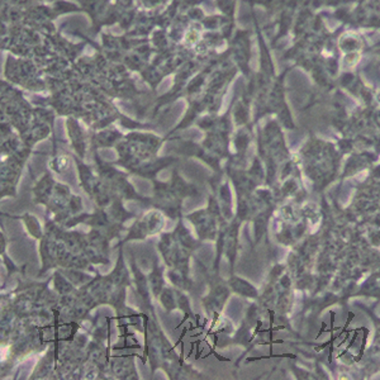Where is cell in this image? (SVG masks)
<instances>
[{"instance_id": "1", "label": "cell", "mask_w": 380, "mask_h": 380, "mask_svg": "<svg viewBox=\"0 0 380 380\" xmlns=\"http://www.w3.org/2000/svg\"><path fill=\"white\" fill-rule=\"evenodd\" d=\"M82 12L87 13L93 23V29H101L104 26L109 9L112 8L110 0H79Z\"/></svg>"}]
</instances>
